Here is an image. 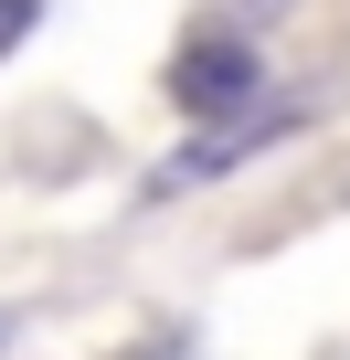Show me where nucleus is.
<instances>
[{
	"label": "nucleus",
	"instance_id": "f03ea898",
	"mask_svg": "<svg viewBox=\"0 0 350 360\" xmlns=\"http://www.w3.org/2000/svg\"><path fill=\"white\" fill-rule=\"evenodd\" d=\"M32 22H43V0H0V53H11V43H22Z\"/></svg>",
	"mask_w": 350,
	"mask_h": 360
},
{
	"label": "nucleus",
	"instance_id": "f257e3e1",
	"mask_svg": "<svg viewBox=\"0 0 350 360\" xmlns=\"http://www.w3.org/2000/svg\"><path fill=\"white\" fill-rule=\"evenodd\" d=\"M170 96H181L192 117H223V106L255 96V53H244V43H192L181 75H170Z\"/></svg>",
	"mask_w": 350,
	"mask_h": 360
},
{
	"label": "nucleus",
	"instance_id": "7ed1b4c3",
	"mask_svg": "<svg viewBox=\"0 0 350 360\" xmlns=\"http://www.w3.org/2000/svg\"><path fill=\"white\" fill-rule=\"evenodd\" d=\"M255 11H276V0H255Z\"/></svg>",
	"mask_w": 350,
	"mask_h": 360
}]
</instances>
